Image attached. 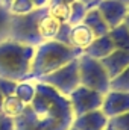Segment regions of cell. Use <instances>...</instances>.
Masks as SVG:
<instances>
[{
	"label": "cell",
	"mask_w": 129,
	"mask_h": 130,
	"mask_svg": "<svg viewBox=\"0 0 129 130\" xmlns=\"http://www.w3.org/2000/svg\"><path fill=\"white\" fill-rule=\"evenodd\" d=\"M68 98L52 86L36 82V94L14 120L15 130H68L73 124Z\"/></svg>",
	"instance_id": "1"
},
{
	"label": "cell",
	"mask_w": 129,
	"mask_h": 130,
	"mask_svg": "<svg viewBox=\"0 0 129 130\" xmlns=\"http://www.w3.org/2000/svg\"><path fill=\"white\" fill-rule=\"evenodd\" d=\"M84 52L71 45L62 44L59 41H44L35 47L31 64V71L28 80H38L43 76L50 74L52 71L64 67L65 64L78 59Z\"/></svg>",
	"instance_id": "2"
},
{
	"label": "cell",
	"mask_w": 129,
	"mask_h": 130,
	"mask_svg": "<svg viewBox=\"0 0 129 130\" xmlns=\"http://www.w3.org/2000/svg\"><path fill=\"white\" fill-rule=\"evenodd\" d=\"M35 47L12 39L0 42V77L14 82L28 80Z\"/></svg>",
	"instance_id": "3"
},
{
	"label": "cell",
	"mask_w": 129,
	"mask_h": 130,
	"mask_svg": "<svg viewBox=\"0 0 129 130\" xmlns=\"http://www.w3.org/2000/svg\"><path fill=\"white\" fill-rule=\"evenodd\" d=\"M47 8H36L26 15H12L9 23V39L36 47L41 44V38L38 35V23L41 17L47 12Z\"/></svg>",
	"instance_id": "4"
},
{
	"label": "cell",
	"mask_w": 129,
	"mask_h": 130,
	"mask_svg": "<svg viewBox=\"0 0 129 130\" xmlns=\"http://www.w3.org/2000/svg\"><path fill=\"white\" fill-rule=\"evenodd\" d=\"M79 62V79H81V85L97 91L100 94H106L109 91V83L111 79L105 70V67L99 59H94L91 56H87L85 53H82L78 58Z\"/></svg>",
	"instance_id": "5"
},
{
	"label": "cell",
	"mask_w": 129,
	"mask_h": 130,
	"mask_svg": "<svg viewBox=\"0 0 129 130\" xmlns=\"http://www.w3.org/2000/svg\"><path fill=\"white\" fill-rule=\"evenodd\" d=\"M36 82L46 83V85L52 86L55 91H58L59 94L68 97L81 85V79H79V62H78V59L65 64L64 67L52 71L47 76H43Z\"/></svg>",
	"instance_id": "6"
},
{
	"label": "cell",
	"mask_w": 129,
	"mask_h": 130,
	"mask_svg": "<svg viewBox=\"0 0 129 130\" xmlns=\"http://www.w3.org/2000/svg\"><path fill=\"white\" fill-rule=\"evenodd\" d=\"M103 95L105 94H100L97 91L88 89V88L79 85L67 97L68 101H70V106H71L73 117H79V115H84V113L100 109L102 103H103Z\"/></svg>",
	"instance_id": "7"
},
{
	"label": "cell",
	"mask_w": 129,
	"mask_h": 130,
	"mask_svg": "<svg viewBox=\"0 0 129 130\" xmlns=\"http://www.w3.org/2000/svg\"><path fill=\"white\" fill-rule=\"evenodd\" d=\"M97 9L103 17V20L106 21V24L109 26V30L122 24L129 14V6L119 0H100Z\"/></svg>",
	"instance_id": "8"
},
{
	"label": "cell",
	"mask_w": 129,
	"mask_h": 130,
	"mask_svg": "<svg viewBox=\"0 0 129 130\" xmlns=\"http://www.w3.org/2000/svg\"><path fill=\"white\" fill-rule=\"evenodd\" d=\"M100 110L108 118H114V117L129 112V92L109 89L103 95V103H102Z\"/></svg>",
	"instance_id": "9"
},
{
	"label": "cell",
	"mask_w": 129,
	"mask_h": 130,
	"mask_svg": "<svg viewBox=\"0 0 129 130\" xmlns=\"http://www.w3.org/2000/svg\"><path fill=\"white\" fill-rule=\"evenodd\" d=\"M108 117L100 110H93L73 118V127L76 130H105L108 126Z\"/></svg>",
	"instance_id": "10"
},
{
	"label": "cell",
	"mask_w": 129,
	"mask_h": 130,
	"mask_svg": "<svg viewBox=\"0 0 129 130\" xmlns=\"http://www.w3.org/2000/svg\"><path fill=\"white\" fill-rule=\"evenodd\" d=\"M100 62L105 67L109 79H114L129 65V52L115 48L112 53H109L108 56L100 59Z\"/></svg>",
	"instance_id": "11"
},
{
	"label": "cell",
	"mask_w": 129,
	"mask_h": 130,
	"mask_svg": "<svg viewBox=\"0 0 129 130\" xmlns=\"http://www.w3.org/2000/svg\"><path fill=\"white\" fill-rule=\"evenodd\" d=\"M115 50V45L112 42V39L109 38V35H103V36H97L93 39V42L84 50V53L87 56H91L94 59H103L105 56H108L109 53H112Z\"/></svg>",
	"instance_id": "12"
},
{
	"label": "cell",
	"mask_w": 129,
	"mask_h": 130,
	"mask_svg": "<svg viewBox=\"0 0 129 130\" xmlns=\"http://www.w3.org/2000/svg\"><path fill=\"white\" fill-rule=\"evenodd\" d=\"M47 9H49V8H47ZM61 26H62V23H61L58 18L52 17V15L49 14V11H47V12L41 17V20H40V23H38V35H40L41 41L44 42V41L56 39Z\"/></svg>",
	"instance_id": "13"
},
{
	"label": "cell",
	"mask_w": 129,
	"mask_h": 130,
	"mask_svg": "<svg viewBox=\"0 0 129 130\" xmlns=\"http://www.w3.org/2000/svg\"><path fill=\"white\" fill-rule=\"evenodd\" d=\"M82 23H84L87 27H90V30L94 33L96 38L97 36L108 35V32H109V26L106 24V21H105L103 17L100 15L97 6L96 8H93V9H90V11L87 12V15L84 17Z\"/></svg>",
	"instance_id": "14"
},
{
	"label": "cell",
	"mask_w": 129,
	"mask_h": 130,
	"mask_svg": "<svg viewBox=\"0 0 129 130\" xmlns=\"http://www.w3.org/2000/svg\"><path fill=\"white\" fill-rule=\"evenodd\" d=\"M35 94H36V82L35 80H21V82H17L14 95L18 98L21 103L29 104L33 100Z\"/></svg>",
	"instance_id": "15"
},
{
	"label": "cell",
	"mask_w": 129,
	"mask_h": 130,
	"mask_svg": "<svg viewBox=\"0 0 129 130\" xmlns=\"http://www.w3.org/2000/svg\"><path fill=\"white\" fill-rule=\"evenodd\" d=\"M24 107H26V104L21 103L18 98L12 94V95L5 97V100H3V104H2V115L15 120L17 117L21 115V112L24 110Z\"/></svg>",
	"instance_id": "16"
},
{
	"label": "cell",
	"mask_w": 129,
	"mask_h": 130,
	"mask_svg": "<svg viewBox=\"0 0 129 130\" xmlns=\"http://www.w3.org/2000/svg\"><path fill=\"white\" fill-rule=\"evenodd\" d=\"M108 35H109V38L112 39L115 48L129 52V29L123 24V23L119 24V26H115L114 29H111V30L108 32Z\"/></svg>",
	"instance_id": "17"
},
{
	"label": "cell",
	"mask_w": 129,
	"mask_h": 130,
	"mask_svg": "<svg viewBox=\"0 0 129 130\" xmlns=\"http://www.w3.org/2000/svg\"><path fill=\"white\" fill-rule=\"evenodd\" d=\"M109 89L112 91H123V92H129V65L114 79H111L109 83Z\"/></svg>",
	"instance_id": "18"
},
{
	"label": "cell",
	"mask_w": 129,
	"mask_h": 130,
	"mask_svg": "<svg viewBox=\"0 0 129 130\" xmlns=\"http://www.w3.org/2000/svg\"><path fill=\"white\" fill-rule=\"evenodd\" d=\"M33 9H36V8L33 6L31 0H14L8 6V11L12 15H26V14L32 12Z\"/></svg>",
	"instance_id": "19"
},
{
	"label": "cell",
	"mask_w": 129,
	"mask_h": 130,
	"mask_svg": "<svg viewBox=\"0 0 129 130\" xmlns=\"http://www.w3.org/2000/svg\"><path fill=\"white\" fill-rule=\"evenodd\" d=\"M9 23H11V12L8 8L0 5V42L9 38Z\"/></svg>",
	"instance_id": "20"
},
{
	"label": "cell",
	"mask_w": 129,
	"mask_h": 130,
	"mask_svg": "<svg viewBox=\"0 0 129 130\" xmlns=\"http://www.w3.org/2000/svg\"><path fill=\"white\" fill-rule=\"evenodd\" d=\"M108 124L117 130H129V112L119 115V117H114V118H109Z\"/></svg>",
	"instance_id": "21"
},
{
	"label": "cell",
	"mask_w": 129,
	"mask_h": 130,
	"mask_svg": "<svg viewBox=\"0 0 129 130\" xmlns=\"http://www.w3.org/2000/svg\"><path fill=\"white\" fill-rule=\"evenodd\" d=\"M15 86H17V82H14V80H11V79L0 77V92L3 94V97L12 95L14 91H15Z\"/></svg>",
	"instance_id": "22"
},
{
	"label": "cell",
	"mask_w": 129,
	"mask_h": 130,
	"mask_svg": "<svg viewBox=\"0 0 129 130\" xmlns=\"http://www.w3.org/2000/svg\"><path fill=\"white\" fill-rule=\"evenodd\" d=\"M74 2H88V3H94V5H99L100 0H50L49 2V6L50 5H61V6H65L68 9V6Z\"/></svg>",
	"instance_id": "23"
},
{
	"label": "cell",
	"mask_w": 129,
	"mask_h": 130,
	"mask_svg": "<svg viewBox=\"0 0 129 130\" xmlns=\"http://www.w3.org/2000/svg\"><path fill=\"white\" fill-rule=\"evenodd\" d=\"M0 130H15L14 120L12 118H8V117H3L2 121H0Z\"/></svg>",
	"instance_id": "24"
},
{
	"label": "cell",
	"mask_w": 129,
	"mask_h": 130,
	"mask_svg": "<svg viewBox=\"0 0 129 130\" xmlns=\"http://www.w3.org/2000/svg\"><path fill=\"white\" fill-rule=\"evenodd\" d=\"M35 8H47L50 0H31Z\"/></svg>",
	"instance_id": "25"
},
{
	"label": "cell",
	"mask_w": 129,
	"mask_h": 130,
	"mask_svg": "<svg viewBox=\"0 0 129 130\" xmlns=\"http://www.w3.org/2000/svg\"><path fill=\"white\" fill-rule=\"evenodd\" d=\"M12 2H14V0H2V5H3L5 8H8V6H9Z\"/></svg>",
	"instance_id": "26"
},
{
	"label": "cell",
	"mask_w": 129,
	"mask_h": 130,
	"mask_svg": "<svg viewBox=\"0 0 129 130\" xmlns=\"http://www.w3.org/2000/svg\"><path fill=\"white\" fill-rule=\"evenodd\" d=\"M123 24H125V26H126V27L129 29V14L126 15V18H125V21H123Z\"/></svg>",
	"instance_id": "27"
},
{
	"label": "cell",
	"mask_w": 129,
	"mask_h": 130,
	"mask_svg": "<svg viewBox=\"0 0 129 130\" xmlns=\"http://www.w3.org/2000/svg\"><path fill=\"white\" fill-rule=\"evenodd\" d=\"M3 100H5V97H3V94L0 92V113H2V104H3Z\"/></svg>",
	"instance_id": "28"
},
{
	"label": "cell",
	"mask_w": 129,
	"mask_h": 130,
	"mask_svg": "<svg viewBox=\"0 0 129 130\" xmlns=\"http://www.w3.org/2000/svg\"><path fill=\"white\" fill-rule=\"evenodd\" d=\"M105 130H117V129H114V127H112V126H109V124H108V126H106V127H105Z\"/></svg>",
	"instance_id": "29"
},
{
	"label": "cell",
	"mask_w": 129,
	"mask_h": 130,
	"mask_svg": "<svg viewBox=\"0 0 129 130\" xmlns=\"http://www.w3.org/2000/svg\"><path fill=\"white\" fill-rule=\"evenodd\" d=\"M119 2H122V3H125V5H128L129 6V0H119Z\"/></svg>",
	"instance_id": "30"
},
{
	"label": "cell",
	"mask_w": 129,
	"mask_h": 130,
	"mask_svg": "<svg viewBox=\"0 0 129 130\" xmlns=\"http://www.w3.org/2000/svg\"><path fill=\"white\" fill-rule=\"evenodd\" d=\"M68 130H76V129H74V127H73V126H71V127H70V129H68Z\"/></svg>",
	"instance_id": "31"
},
{
	"label": "cell",
	"mask_w": 129,
	"mask_h": 130,
	"mask_svg": "<svg viewBox=\"0 0 129 130\" xmlns=\"http://www.w3.org/2000/svg\"><path fill=\"white\" fill-rule=\"evenodd\" d=\"M3 117H5V115H2V113H0V121H2V118H3Z\"/></svg>",
	"instance_id": "32"
},
{
	"label": "cell",
	"mask_w": 129,
	"mask_h": 130,
	"mask_svg": "<svg viewBox=\"0 0 129 130\" xmlns=\"http://www.w3.org/2000/svg\"><path fill=\"white\" fill-rule=\"evenodd\" d=\"M0 5H2V0H0Z\"/></svg>",
	"instance_id": "33"
}]
</instances>
